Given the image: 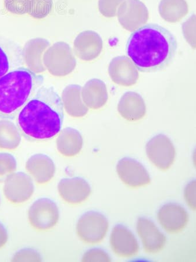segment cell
<instances>
[{
    "label": "cell",
    "instance_id": "obj_7",
    "mask_svg": "<svg viewBox=\"0 0 196 262\" xmlns=\"http://www.w3.org/2000/svg\"><path fill=\"white\" fill-rule=\"evenodd\" d=\"M147 157L151 162L162 171H167L176 159V148L171 140L163 134L155 135L146 146Z\"/></svg>",
    "mask_w": 196,
    "mask_h": 262
},
{
    "label": "cell",
    "instance_id": "obj_19",
    "mask_svg": "<svg viewBox=\"0 0 196 262\" xmlns=\"http://www.w3.org/2000/svg\"><path fill=\"white\" fill-rule=\"evenodd\" d=\"M118 111L119 115L127 121H139L146 116V104L142 96L138 93L127 92L119 101Z\"/></svg>",
    "mask_w": 196,
    "mask_h": 262
},
{
    "label": "cell",
    "instance_id": "obj_8",
    "mask_svg": "<svg viewBox=\"0 0 196 262\" xmlns=\"http://www.w3.org/2000/svg\"><path fill=\"white\" fill-rule=\"evenodd\" d=\"M3 192L12 204L19 205L27 202L35 191L31 177L24 172H15L4 182Z\"/></svg>",
    "mask_w": 196,
    "mask_h": 262
},
{
    "label": "cell",
    "instance_id": "obj_30",
    "mask_svg": "<svg viewBox=\"0 0 196 262\" xmlns=\"http://www.w3.org/2000/svg\"><path fill=\"white\" fill-rule=\"evenodd\" d=\"M12 261H41V256L35 249L24 248L16 252Z\"/></svg>",
    "mask_w": 196,
    "mask_h": 262
},
{
    "label": "cell",
    "instance_id": "obj_17",
    "mask_svg": "<svg viewBox=\"0 0 196 262\" xmlns=\"http://www.w3.org/2000/svg\"><path fill=\"white\" fill-rule=\"evenodd\" d=\"M50 46L49 41L37 37L28 41L22 50L23 61L29 70L36 74L45 73L43 64L44 54Z\"/></svg>",
    "mask_w": 196,
    "mask_h": 262
},
{
    "label": "cell",
    "instance_id": "obj_6",
    "mask_svg": "<svg viewBox=\"0 0 196 262\" xmlns=\"http://www.w3.org/2000/svg\"><path fill=\"white\" fill-rule=\"evenodd\" d=\"M59 219L58 207L56 203L50 198L39 199L33 203L28 211L30 225L37 231L52 229L57 225Z\"/></svg>",
    "mask_w": 196,
    "mask_h": 262
},
{
    "label": "cell",
    "instance_id": "obj_11",
    "mask_svg": "<svg viewBox=\"0 0 196 262\" xmlns=\"http://www.w3.org/2000/svg\"><path fill=\"white\" fill-rule=\"evenodd\" d=\"M59 196L68 204L77 205L86 201L92 193L88 182L81 177L63 179L59 182Z\"/></svg>",
    "mask_w": 196,
    "mask_h": 262
},
{
    "label": "cell",
    "instance_id": "obj_27",
    "mask_svg": "<svg viewBox=\"0 0 196 262\" xmlns=\"http://www.w3.org/2000/svg\"><path fill=\"white\" fill-rule=\"evenodd\" d=\"M17 162L14 156L7 152L0 153V183L16 170Z\"/></svg>",
    "mask_w": 196,
    "mask_h": 262
},
{
    "label": "cell",
    "instance_id": "obj_10",
    "mask_svg": "<svg viewBox=\"0 0 196 262\" xmlns=\"http://www.w3.org/2000/svg\"><path fill=\"white\" fill-rule=\"evenodd\" d=\"M117 172L123 183L132 188L144 187L150 183V174L138 160L125 157L119 160Z\"/></svg>",
    "mask_w": 196,
    "mask_h": 262
},
{
    "label": "cell",
    "instance_id": "obj_35",
    "mask_svg": "<svg viewBox=\"0 0 196 262\" xmlns=\"http://www.w3.org/2000/svg\"><path fill=\"white\" fill-rule=\"evenodd\" d=\"M0 206H1V197H0Z\"/></svg>",
    "mask_w": 196,
    "mask_h": 262
},
{
    "label": "cell",
    "instance_id": "obj_13",
    "mask_svg": "<svg viewBox=\"0 0 196 262\" xmlns=\"http://www.w3.org/2000/svg\"><path fill=\"white\" fill-rule=\"evenodd\" d=\"M103 41L99 34L93 31L82 32L74 42V53L80 60L91 61L100 56Z\"/></svg>",
    "mask_w": 196,
    "mask_h": 262
},
{
    "label": "cell",
    "instance_id": "obj_16",
    "mask_svg": "<svg viewBox=\"0 0 196 262\" xmlns=\"http://www.w3.org/2000/svg\"><path fill=\"white\" fill-rule=\"evenodd\" d=\"M136 228L145 252L156 253L163 250L167 242V238L150 219L139 218Z\"/></svg>",
    "mask_w": 196,
    "mask_h": 262
},
{
    "label": "cell",
    "instance_id": "obj_22",
    "mask_svg": "<svg viewBox=\"0 0 196 262\" xmlns=\"http://www.w3.org/2000/svg\"><path fill=\"white\" fill-rule=\"evenodd\" d=\"M22 50L13 42L0 39V78L21 67Z\"/></svg>",
    "mask_w": 196,
    "mask_h": 262
},
{
    "label": "cell",
    "instance_id": "obj_25",
    "mask_svg": "<svg viewBox=\"0 0 196 262\" xmlns=\"http://www.w3.org/2000/svg\"><path fill=\"white\" fill-rule=\"evenodd\" d=\"M21 134L18 126L8 119L0 120V149L12 150L21 142Z\"/></svg>",
    "mask_w": 196,
    "mask_h": 262
},
{
    "label": "cell",
    "instance_id": "obj_34",
    "mask_svg": "<svg viewBox=\"0 0 196 262\" xmlns=\"http://www.w3.org/2000/svg\"><path fill=\"white\" fill-rule=\"evenodd\" d=\"M8 240V232L7 228L0 222V249L6 246Z\"/></svg>",
    "mask_w": 196,
    "mask_h": 262
},
{
    "label": "cell",
    "instance_id": "obj_20",
    "mask_svg": "<svg viewBox=\"0 0 196 262\" xmlns=\"http://www.w3.org/2000/svg\"><path fill=\"white\" fill-rule=\"evenodd\" d=\"M81 95L87 107L95 111L103 107L108 99L105 83L97 78L91 79L85 83L82 88Z\"/></svg>",
    "mask_w": 196,
    "mask_h": 262
},
{
    "label": "cell",
    "instance_id": "obj_29",
    "mask_svg": "<svg viewBox=\"0 0 196 262\" xmlns=\"http://www.w3.org/2000/svg\"><path fill=\"white\" fill-rule=\"evenodd\" d=\"M29 4V0H4L7 11L15 15L28 13Z\"/></svg>",
    "mask_w": 196,
    "mask_h": 262
},
{
    "label": "cell",
    "instance_id": "obj_2",
    "mask_svg": "<svg viewBox=\"0 0 196 262\" xmlns=\"http://www.w3.org/2000/svg\"><path fill=\"white\" fill-rule=\"evenodd\" d=\"M178 43L173 34L161 25L148 24L133 32L127 40V56L142 73L168 67L176 57Z\"/></svg>",
    "mask_w": 196,
    "mask_h": 262
},
{
    "label": "cell",
    "instance_id": "obj_5",
    "mask_svg": "<svg viewBox=\"0 0 196 262\" xmlns=\"http://www.w3.org/2000/svg\"><path fill=\"white\" fill-rule=\"evenodd\" d=\"M108 228V220L104 214L97 211H89L79 218L76 230L83 243L95 244L104 239Z\"/></svg>",
    "mask_w": 196,
    "mask_h": 262
},
{
    "label": "cell",
    "instance_id": "obj_33",
    "mask_svg": "<svg viewBox=\"0 0 196 262\" xmlns=\"http://www.w3.org/2000/svg\"><path fill=\"white\" fill-rule=\"evenodd\" d=\"M195 181L187 185L185 191L186 202L193 210H195Z\"/></svg>",
    "mask_w": 196,
    "mask_h": 262
},
{
    "label": "cell",
    "instance_id": "obj_26",
    "mask_svg": "<svg viewBox=\"0 0 196 262\" xmlns=\"http://www.w3.org/2000/svg\"><path fill=\"white\" fill-rule=\"evenodd\" d=\"M53 0H29L28 14L33 18H46L52 12Z\"/></svg>",
    "mask_w": 196,
    "mask_h": 262
},
{
    "label": "cell",
    "instance_id": "obj_9",
    "mask_svg": "<svg viewBox=\"0 0 196 262\" xmlns=\"http://www.w3.org/2000/svg\"><path fill=\"white\" fill-rule=\"evenodd\" d=\"M118 18L121 26L131 32L137 30L147 23V8L140 0H125L119 6Z\"/></svg>",
    "mask_w": 196,
    "mask_h": 262
},
{
    "label": "cell",
    "instance_id": "obj_24",
    "mask_svg": "<svg viewBox=\"0 0 196 262\" xmlns=\"http://www.w3.org/2000/svg\"><path fill=\"white\" fill-rule=\"evenodd\" d=\"M161 18L169 23H177L189 12L185 0H161L159 7Z\"/></svg>",
    "mask_w": 196,
    "mask_h": 262
},
{
    "label": "cell",
    "instance_id": "obj_18",
    "mask_svg": "<svg viewBox=\"0 0 196 262\" xmlns=\"http://www.w3.org/2000/svg\"><path fill=\"white\" fill-rule=\"evenodd\" d=\"M26 169L37 184H48L53 179L55 166L52 158L42 154L34 155L26 163Z\"/></svg>",
    "mask_w": 196,
    "mask_h": 262
},
{
    "label": "cell",
    "instance_id": "obj_3",
    "mask_svg": "<svg viewBox=\"0 0 196 262\" xmlns=\"http://www.w3.org/2000/svg\"><path fill=\"white\" fill-rule=\"evenodd\" d=\"M44 78L20 67L0 78V118L14 119L41 87Z\"/></svg>",
    "mask_w": 196,
    "mask_h": 262
},
{
    "label": "cell",
    "instance_id": "obj_15",
    "mask_svg": "<svg viewBox=\"0 0 196 262\" xmlns=\"http://www.w3.org/2000/svg\"><path fill=\"white\" fill-rule=\"evenodd\" d=\"M110 242L113 251L118 256L133 257L139 251L138 240L133 232L122 225H117L114 227Z\"/></svg>",
    "mask_w": 196,
    "mask_h": 262
},
{
    "label": "cell",
    "instance_id": "obj_14",
    "mask_svg": "<svg viewBox=\"0 0 196 262\" xmlns=\"http://www.w3.org/2000/svg\"><path fill=\"white\" fill-rule=\"evenodd\" d=\"M108 73L115 83L125 87L134 85L139 77L138 70L134 63L125 56L115 57L111 61Z\"/></svg>",
    "mask_w": 196,
    "mask_h": 262
},
{
    "label": "cell",
    "instance_id": "obj_1",
    "mask_svg": "<svg viewBox=\"0 0 196 262\" xmlns=\"http://www.w3.org/2000/svg\"><path fill=\"white\" fill-rule=\"evenodd\" d=\"M63 111L61 97L54 88L41 87L20 110L17 126L29 141L50 140L62 129Z\"/></svg>",
    "mask_w": 196,
    "mask_h": 262
},
{
    "label": "cell",
    "instance_id": "obj_12",
    "mask_svg": "<svg viewBox=\"0 0 196 262\" xmlns=\"http://www.w3.org/2000/svg\"><path fill=\"white\" fill-rule=\"evenodd\" d=\"M157 218L162 227L170 234H177L184 230L189 219L185 209L176 203L162 206Z\"/></svg>",
    "mask_w": 196,
    "mask_h": 262
},
{
    "label": "cell",
    "instance_id": "obj_32",
    "mask_svg": "<svg viewBox=\"0 0 196 262\" xmlns=\"http://www.w3.org/2000/svg\"><path fill=\"white\" fill-rule=\"evenodd\" d=\"M107 253L103 249L94 248L88 251L83 256L82 261H111Z\"/></svg>",
    "mask_w": 196,
    "mask_h": 262
},
{
    "label": "cell",
    "instance_id": "obj_4",
    "mask_svg": "<svg viewBox=\"0 0 196 262\" xmlns=\"http://www.w3.org/2000/svg\"><path fill=\"white\" fill-rule=\"evenodd\" d=\"M42 60L46 71L56 77H66L75 70L76 66L73 50L64 41H58L50 46Z\"/></svg>",
    "mask_w": 196,
    "mask_h": 262
},
{
    "label": "cell",
    "instance_id": "obj_28",
    "mask_svg": "<svg viewBox=\"0 0 196 262\" xmlns=\"http://www.w3.org/2000/svg\"><path fill=\"white\" fill-rule=\"evenodd\" d=\"M125 0H99V10L106 18H113L117 15L118 8Z\"/></svg>",
    "mask_w": 196,
    "mask_h": 262
},
{
    "label": "cell",
    "instance_id": "obj_21",
    "mask_svg": "<svg viewBox=\"0 0 196 262\" xmlns=\"http://www.w3.org/2000/svg\"><path fill=\"white\" fill-rule=\"evenodd\" d=\"M81 91L82 87L72 84L66 87L62 92L61 99L63 110L72 117H83L89 112L82 100Z\"/></svg>",
    "mask_w": 196,
    "mask_h": 262
},
{
    "label": "cell",
    "instance_id": "obj_23",
    "mask_svg": "<svg viewBox=\"0 0 196 262\" xmlns=\"http://www.w3.org/2000/svg\"><path fill=\"white\" fill-rule=\"evenodd\" d=\"M56 145L59 154L64 157L72 158L82 150L83 139L79 130L67 127L59 133Z\"/></svg>",
    "mask_w": 196,
    "mask_h": 262
},
{
    "label": "cell",
    "instance_id": "obj_31",
    "mask_svg": "<svg viewBox=\"0 0 196 262\" xmlns=\"http://www.w3.org/2000/svg\"><path fill=\"white\" fill-rule=\"evenodd\" d=\"M195 15L193 14L183 24V35H184L187 41L194 49L195 48Z\"/></svg>",
    "mask_w": 196,
    "mask_h": 262
}]
</instances>
